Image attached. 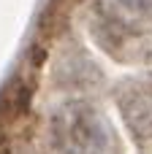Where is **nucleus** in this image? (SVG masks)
I'll use <instances>...</instances> for the list:
<instances>
[{
	"label": "nucleus",
	"mask_w": 152,
	"mask_h": 154,
	"mask_svg": "<svg viewBox=\"0 0 152 154\" xmlns=\"http://www.w3.org/2000/svg\"><path fill=\"white\" fill-rule=\"evenodd\" d=\"M44 154H125V141L103 106L92 95L49 97L41 116Z\"/></svg>",
	"instance_id": "obj_1"
},
{
	"label": "nucleus",
	"mask_w": 152,
	"mask_h": 154,
	"mask_svg": "<svg viewBox=\"0 0 152 154\" xmlns=\"http://www.w3.org/2000/svg\"><path fill=\"white\" fill-rule=\"evenodd\" d=\"M46 87H49V97H60V95L103 97L109 89V76L101 68V62L90 54L82 35L68 30V32H63L52 60H49Z\"/></svg>",
	"instance_id": "obj_2"
},
{
	"label": "nucleus",
	"mask_w": 152,
	"mask_h": 154,
	"mask_svg": "<svg viewBox=\"0 0 152 154\" xmlns=\"http://www.w3.org/2000/svg\"><path fill=\"white\" fill-rule=\"evenodd\" d=\"M106 95L136 154H152V68H136V73L109 81Z\"/></svg>",
	"instance_id": "obj_3"
},
{
	"label": "nucleus",
	"mask_w": 152,
	"mask_h": 154,
	"mask_svg": "<svg viewBox=\"0 0 152 154\" xmlns=\"http://www.w3.org/2000/svg\"><path fill=\"white\" fill-rule=\"evenodd\" d=\"M84 11L136 32H152V0H82Z\"/></svg>",
	"instance_id": "obj_4"
},
{
	"label": "nucleus",
	"mask_w": 152,
	"mask_h": 154,
	"mask_svg": "<svg viewBox=\"0 0 152 154\" xmlns=\"http://www.w3.org/2000/svg\"><path fill=\"white\" fill-rule=\"evenodd\" d=\"M0 154H44V149H35L33 143H27V141H19V146H5Z\"/></svg>",
	"instance_id": "obj_5"
}]
</instances>
